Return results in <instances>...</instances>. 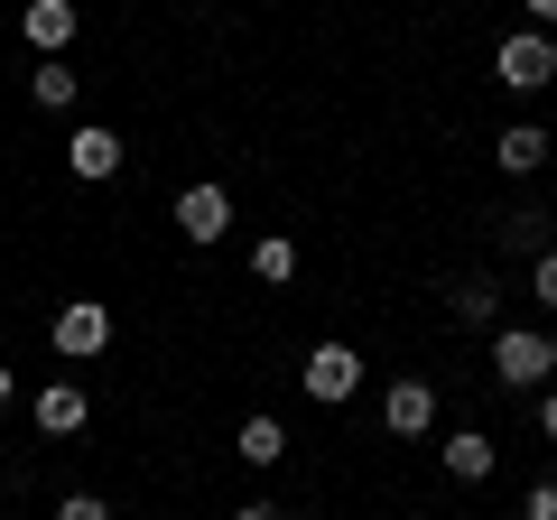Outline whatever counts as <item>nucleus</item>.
I'll return each mask as SVG.
<instances>
[{
    "label": "nucleus",
    "instance_id": "obj_18",
    "mask_svg": "<svg viewBox=\"0 0 557 520\" xmlns=\"http://www.w3.org/2000/svg\"><path fill=\"white\" fill-rule=\"evenodd\" d=\"M57 520H112V511H102V493H65V502H57Z\"/></svg>",
    "mask_w": 557,
    "mask_h": 520
},
{
    "label": "nucleus",
    "instance_id": "obj_16",
    "mask_svg": "<svg viewBox=\"0 0 557 520\" xmlns=\"http://www.w3.org/2000/svg\"><path fill=\"white\" fill-rule=\"evenodd\" d=\"M502 251H548V214H502Z\"/></svg>",
    "mask_w": 557,
    "mask_h": 520
},
{
    "label": "nucleus",
    "instance_id": "obj_2",
    "mask_svg": "<svg viewBox=\"0 0 557 520\" xmlns=\"http://www.w3.org/2000/svg\"><path fill=\"white\" fill-rule=\"evenodd\" d=\"M298 381H307V400L335 409V400H354V391H362V354H354V344H317Z\"/></svg>",
    "mask_w": 557,
    "mask_h": 520
},
{
    "label": "nucleus",
    "instance_id": "obj_1",
    "mask_svg": "<svg viewBox=\"0 0 557 520\" xmlns=\"http://www.w3.org/2000/svg\"><path fill=\"white\" fill-rule=\"evenodd\" d=\"M493 372L511 381V391H539V381L557 372V344L539 335V325H502L493 335Z\"/></svg>",
    "mask_w": 557,
    "mask_h": 520
},
{
    "label": "nucleus",
    "instance_id": "obj_9",
    "mask_svg": "<svg viewBox=\"0 0 557 520\" xmlns=\"http://www.w3.org/2000/svg\"><path fill=\"white\" fill-rule=\"evenodd\" d=\"M65 168H75V177H112V168H121V131H102V121H84L75 140H65Z\"/></svg>",
    "mask_w": 557,
    "mask_h": 520
},
{
    "label": "nucleus",
    "instance_id": "obj_23",
    "mask_svg": "<svg viewBox=\"0 0 557 520\" xmlns=\"http://www.w3.org/2000/svg\"><path fill=\"white\" fill-rule=\"evenodd\" d=\"M530 20H557V0H530Z\"/></svg>",
    "mask_w": 557,
    "mask_h": 520
},
{
    "label": "nucleus",
    "instance_id": "obj_20",
    "mask_svg": "<svg viewBox=\"0 0 557 520\" xmlns=\"http://www.w3.org/2000/svg\"><path fill=\"white\" fill-rule=\"evenodd\" d=\"M233 520H278V511H270V502H242V511H233Z\"/></svg>",
    "mask_w": 557,
    "mask_h": 520
},
{
    "label": "nucleus",
    "instance_id": "obj_15",
    "mask_svg": "<svg viewBox=\"0 0 557 520\" xmlns=\"http://www.w3.org/2000/svg\"><path fill=\"white\" fill-rule=\"evenodd\" d=\"M251 270H260L270 288H288V280H298V242H288V233H270V242L251 251Z\"/></svg>",
    "mask_w": 557,
    "mask_h": 520
},
{
    "label": "nucleus",
    "instance_id": "obj_12",
    "mask_svg": "<svg viewBox=\"0 0 557 520\" xmlns=\"http://www.w3.org/2000/svg\"><path fill=\"white\" fill-rule=\"evenodd\" d=\"M502 168H511V177H530V168H548V131H539V121H511V131H502V149H493Z\"/></svg>",
    "mask_w": 557,
    "mask_h": 520
},
{
    "label": "nucleus",
    "instance_id": "obj_24",
    "mask_svg": "<svg viewBox=\"0 0 557 520\" xmlns=\"http://www.w3.org/2000/svg\"><path fill=\"white\" fill-rule=\"evenodd\" d=\"M548 75H557V38H548Z\"/></svg>",
    "mask_w": 557,
    "mask_h": 520
},
{
    "label": "nucleus",
    "instance_id": "obj_8",
    "mask_svg": "<svg viewBox=\"0 0 557 520\" xmlns=\"http://www.w3.org/2000/svg\"><path fill=\"white\" fill-rule=\"evenodd\" d=\"M28 419H38V428H47V437H75V428H84V419H94V400H84L75 381H47L38 400H28Z\"/></svg>",
    "mask_w": 557,
    "mask_h": 520
},
{
    "label": "nucleus",
    "instance_id": "obj_19",
    "mask_svg": "<svg viewBox=\"0 0 557 520\" xmlns=\"http://www.w3.org/2000/svg\"><path fill=\"white\" fill-rule=\"evenodd\" d=\"M530 520H557V474H548V483H530Z\"/></svg>",
    "mask_w": 557,
    "mask_h": 520
},
{
    "label": "nucleus",
    "instance_id": "obj_4",
    "mask_svg": "<svg viewBox=\"0 0 557 520\" xmlns=\"http://www.w3.org/2000/svg\"><path fill=\"white\" fill-rule=\"evenodd\" d=\"M381 428L391 437H428L437 428V381H391L381 391Z\"/></svg>",
    "mask_w": 557,
    "mask_h": 520
},
{
    "label": "nucleus",
    "instance_id": "obj_17",
    "mask_svg": "<svg viewBox=\"0 0 557 520\" xmlns=\"http://www.w3.org/2000/svg\"><path fill=\"white\" fill-rule=\"evenodd\" d=\"M530 288H539V307H557V251L530 260Z\"/></svg>",
    "mask_w": 557,
    "mask_h": 520
},
{
    "label": "nucleus",
    "instance_id": "obj_22",
    "mask_svg": "<svg viewBox=\"0 0 557 520\" xmlns=\"http://www.w3.org/2000/svg\"><path fill=\"white\" fill-rule=\"evenodd\" d=\"M10 400H20V381H10V362H0V409H10Z\"/></svg>",
    "mask_w": 557,
    "mask_h": 520
},
{
    "label": "nucleus",
    "instance_id": "obj_7",
    "mask_svg": "<svg viewBox=\"0 0 557 520\" xmlns=\"http://www.w3.org/2000/svg\"><path fill=\"white\" fill-rule=\"evenodd\" d=\"M20 28H28V47H38V57H65V38L84 28V10H75V0H28Z\"/></svg>",
    "mask_w": 557,
    "mask_h": 520
},
{
    "label": "nucleus",
    "instance_id": "obj_14",
    "mask_svg": "<svg viewBox=\"0 0 557 520\" xmlns=\"http://www.w3.org/2000/svg\"><path fill=\"white\" fill-rule=\"evenodd\" d=\"M242 465H278V456H288V428H278V419H242Z\"/></svg>",
    "mask_w": 557,
    "mask_h": 520
},
{
    "label": "nucleus",
    "instance_id": "obj_6",
    "mask_svg": "<svg viewBox=\"0 0 557 520\" xmlns=\"http://www.w3.org/2000/svg\"><path fill=\"white\" fill-rule=\"evenodd\" d=\"M177 233L186 242H223L233 233V196H223V186H186L177 196Z\"/></svg>",
    "mask_w": 557,
    "mask_h": 520
},
{
    "label": "nucleus",
    "instance_id": "obj_10",
    "mask_svg": "<svg viewBox=\"0 0 557 520\" xmlns=\"http://www.w3.org/2000/svg\"><path fill=\"white\" fill-rule=\"evenodd\" d=\"M75 94H84V75L65 57H38V75H28V102L38 112H75Z\"/></svg>",
    "mask_w": 557,
    "mask_h": 520
},
{
    "label": "nucleus",
    "instance_id": "obj_21",
    "mask_svg": "<svg viewBox=\"0 0 557 520\" xmlns=\"http://www.w3.org/2000/svg\"><path fill=\"white\" fill-rule=\"evenodd\" d=\"M539 428H548V437H557V391H548V400H539Z\"/></svg>",
    "mask_w": 557,
    "mask_h": 520
},
{
    "label": "nucleus",
    "instance_id": "obj_5",
    "mask_svg": "<svg viewBox=\"0 0 557 520\" xmlns=\"http://www.w3.org/2000/svg\"><path fill=\"white\" fill-rule=\"evenodd\" d=\"M502 84H511V94L557 84V75H548V38H539V28H511V38H502Z\"/></svg>",
    "mask_w": 557,
    "mask_h": 520
},
{
    "label": "nucleus",
    "instance_id": "obj_13",
    "mask_svg": "<svg viewBox=\"0 0 557 520\" xmlns=\"http://www.w3.org/2000/svg\"><path fill=\"white\" fill-rule=\"evenodd\" d=\"M446 307H456V325H493V317H502V288L474 270V280H456V288H446Z\"/></svg>",
    "mask_w": 557,
    "mask_h": 520
},
{
    "label": "nucleus",
    "instance_id": "obj_11",
    "mask_svg": "<svg viewBox=\"0 0 557 520\" xmlns=\"http://www.w3.org/2000/svg\"><path fill=\"white\" fill-rule=\"evenodd\" d=\"M437 456H446V474H456V483H483V474H493V437H483V428H456Z\"/></svg>",
    "mask_w": 557,
    "mask_h": 520
},
{
    "label": "nucleus",
    "instance_id": "obj_3",
    "mask_svg": "<svg viewBox=\"0 0 557 520\" xmlns=\"http://www.w3.org/2000/svg\"><path fill=\"white\" fill-rule=\"evenodd\" d=\"M102 344H112V307H102V298L57 307V354H65V362H94Z\"/></svg>",
    "mask_w": 557,
    "mask_h": 520
}]
</instances>
